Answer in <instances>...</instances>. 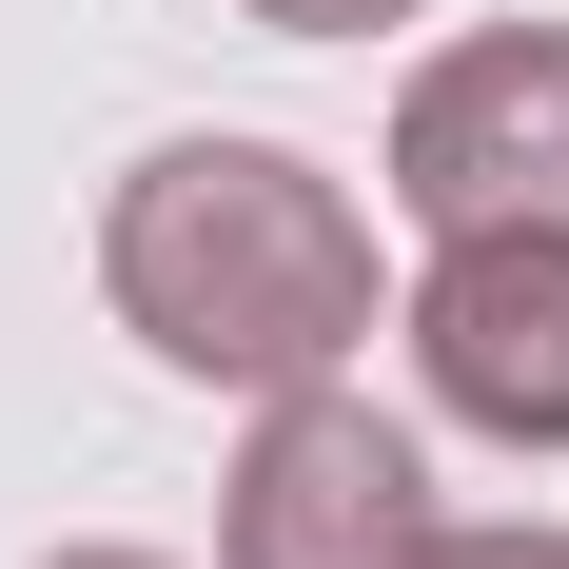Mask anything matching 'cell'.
I'll return each instance as SVG.
<instances>
[{
    "instance_id": "cell-1",
    "label": "cell",
    "mask_w": 569,
    "mask_h": 569,
    "mask_svg": "<svg viewBox=\"0 0 569 569\" xmlns=\"http://www.w3.org/2000/svg\"><path fill=\"white\" fill-rule=\"evenodd\" d=\"M99 295H118V335L158 373H197V393H315L373 335V217L315 158H276V138H177V158L118 177Z\"/></svg>"
},
{
    "instance_id": "cell-2",
    "label": "cell",
    "mask_w": 569,
    "mask_h": 569,
    "mask_svg": "<svg viewBox=\"0 0 569 569\" xmlns=\"http://www.w3.org/2000/svg\"><path fill=\"white\" fill-rule=\"evenodd\" d=\"M217 569H432V471L373 393H256V452H236Z\"/></svg>"
},
{
    "instance_id": "cell-3",
    "label": "cell",
    "mask_w": 569,
    "mask_h": 569,
    "mask_svg": "<svg viewBox=\"0 0 569 569\" xmlns=\"http://www.w3.org/2000/svg\"><path fill=\"white\" fill-rule=\"evenodd\" d=\"M412 373H432V412H471V432L569 452V217L432 236V276H412Z\"/></svg>"
},
{
    "instance_id": "cell-4",
    "label": "cell",
    "mask_w": 569,
    "mask_h": 569,
    "mask_svg": "<svg viewBox=\"0 0 569 569\" xmlns=\"http://www.w3.org/2000/svg\"><path fill=\"white\" fill-rule=\"evenodd\" d=\"M393 197L432 236L491 217H569V20H511V40H452L393 99Z\"/></svg>"
},
{
    "instance_id": "cell-5",
    "label": "cell",
    "mask_w": 569,
    "mask_h": 569,
    "mask_svg": "<svg viewBox=\"0 0 569 569\" xmlns=\"http://www.w3.org/2000/svg\"><path fill=\"white\" fill-rule=\"evenodd\" d=\"M432 569H569V530H432Z\"/></svg>"
},
{
    "instance_id": "cell-6",
    "label": "cell",
    "mask_w": 569,
    "mask_h": 569,
    "mask_svg": "<svg viewBox=\"0 0 569 569\" xmlns=\"http://www.w3.org/2000/svg\"><path fill=\"white\" fill-rule=\"evenodd\" d=\"M276 40H353V20H412V0H256Z\"/></svg>"
},
{
    "instance_id": "cell-7",
    "label": "cell",
    "mask_w": 569,
    "mask_h": 569,
    "mask_svg": "<svg viewBox=\"0 0 569 569\" xmlns=\"http://www.w3.org/2000/svg\"><path fill=\"white\" fill-rule=\"evenodd\" d=\"M59 569H158V550H59Z\"/></svg>"
}]
</instances>
